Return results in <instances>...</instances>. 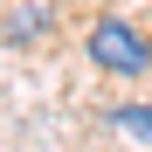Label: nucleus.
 <instances>
[{"mask_svg":"<svg viewBox=\"0 0 152 152\" xmlns=\"http://www.w3.org/2000/svg\"><path fill=\"white\" fill-rule=\"evenodd\" d=\"M83 56L104 69V76H124V83H132V76H145V69H152V42H145L124 14H104V21L83 35Z\"/></svg>","mask_w":152,"mask_h":152,"instance_id":"obj_1","label":"nucleus"},{"mask_svg":"<svg viewBox=\"0 0 152 152\" xmlns=\"http://www.w3.org/2000/svg\"><path fill=\"white\" fill-rule=\"evenodd\" d=\"M56 28V14L48 7H21V14H7V42H35V35H48Z\"/></svg>","mask_w":152,"mask_h":152,"instance_id":"obj_2","label":"nucleus"},{"mask_svg":"<svg viewBox=\"0 0 152 152\" xmlns=\"http://www.w3.org/2000/svg\"><path fill=\"white\" fill-rule=\"evenodd\" d=\"M111 124L124 138H138V145H152V104H124V111H111Z\"/></svg>","mask_w":152,"mask_h":152,"instance_id":"obj_3","label":"nucleus"}]
</instances>
